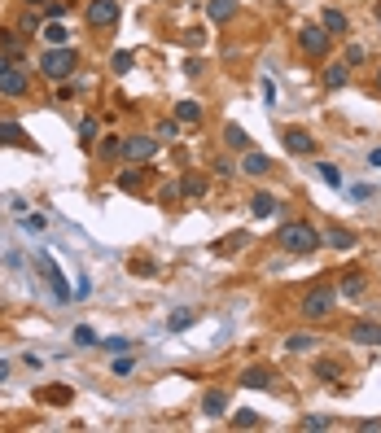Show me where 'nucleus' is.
Listing matches in <instances>:
<instances>
[{
    "label": "nucleus",
    "mask_w": 381,
    "mask_h": 433,
    "mask_svg": "<svg viewBox=\"0 0 381 433\" xmlns=\"http://www.w3.org/2000/svg\"><path fill=\"white\" fill-rule=\"evenodd\" d=\"M333 307H338V293H333L329 285H316L312 293L303 298L298 315H303V320H329V315H333Z\"/></svg>",
    "instance_id": "3"
},
{
    "label": "nucleus",
    "mask_w": 381,
    "mask_h": 433,
    "mask_svg": "<svg viewBox=\"0 0 381 433\" xmlns=\"http://www.w3.org/2000/svg\"><path fill=\"white\" fill-rule=\"evenodd\" d=\"M44 5H49V0H27V9H44Z\"/></svg>",
    "instance_id": "53"
},
{
    "label": "nucleus",
    "mask_w": 381,
    "mask_h": 433,
    "mask_svg": "<svg viewBox=\"0 0 381 433\" xmlns=\"http://www.w3.org/2000/svg\"><path fill=\"white\" fill-rule=\"evenodd\" d=\"M22 232H44V214H18Z\"/></svg>",
    "instance_id": "38"
},
{
    "label": "nucleus",
    "mask_w": 381,
    "mask_h": 433,
    "mask_svg": "<svg viewBox=\"0 0 381 433\" xmlns=\"http://www.w3.org/2000/svg\"><path fill=\"white\" fill-rule=\"evenodd\" d=\"M83 18H88V27H92V31L114 27V22H118V0H88Z\"/></svg>",
    "instance_id": "6"
},
{
    "label": "nucleus",
    "mask_w": 381,
    "mask_h": 433,
    "mask_svg": "<svg viewBox=\"0 0 381 433\" xmlns=\"http://www.w3.org/2000/svg\"><path fill=\"white\" fill-rule=\"evenodd\" d=\"M377 88H381V70H377Z\"/></svg>",
    "instance_id": "55"
},
{
    "label": "nucleus",
    "mask_w": 381,
    "mask_h": 433,
    "mask_svg": "<svg viewBox=\"0 0 381 433\" xmlns=\"http://www.w3.org/2000/svg\"><path fill=\"white\" fill-rule=\"evenodd\" d=\"M316 171H320V179H325L329 188H338V192H347V179H342V171L333 162H316Z\"/></svg>",
    "instance_id": "22"
},
{
    "label": "nucleus",
    "mask_w": 381,
    "mask_h": 433,
    "mask_svg": "<svg viewBox=\"0 0 381 433\" xmlns=\"http://www.w3.org/2000/svg\"><path fill=\"white\" fill-rule=\"evenodd\" d=\"M360 429H381V416H368V420H360Z\"/></svg>",
    "instance_id": "50"
},
{
    "label": "nucleus",
    "mask_w": 381,
    "mask_h": 433,
    "mask_svg": "<svg viewBox=\"0 0 381 433\" xmlns=\"http://www.w3.org/2000/svg\"><path fill=\"white\" fill-rule=\"evenodd\" d=\"M303 429H333V416H307Z\"/></svg>",
    "instance_id": "43"
},
{
    "label": "nucleus",
    "mask_w": 381,
    "mask_h": 433,
    "mask_svg": "<svg viewBox=\"0 0 381 433\" xmlns=\"http://www.w3.org/2000/svg\"><path fill=\"white\" fill-rule=\"evenodd\" d=\"M70 96H75V88H70V83H57V88H53V101H70Z\"/></svg>",
    "instance_id": "47"
},
{
    "label": "nucleus",
    "mask_w": 381,
    "mask_h": 433,
    "mask_svg": "<svg viewBox=\"0 0 381 433\" xmlns=\"http://www.w3.org/2000/svg\"><path fill=\"white\" fill-rule=\"evenodd\" d=\"M75 66H79V53H75L70 44H62V48H49V53L40 57V70H44V79H53V83L70 79V75H75Z\"/></svg>",
    "instance_id": "2"
},
{
    "label": "nucleus",
    "mask_w": 381,
    "mask_h": 433,
    "mask_svg": "<svg viewBox=\"0 0 381 433\" xmlns=\"http://www.w3.org/2000/svg\"><path fill=\"white\" fill-rule=\"evenodd\" d=\"M66 14H70V5H62V0H49V5H44V18L49 22H66Z\"/></svg>",
    "instance_id": "34"
},
{
    "label": "nucleus",
    "mask_w": 381,
    "mask_h": 433,
    "mask_svg": "<svg viewBox=\"0 0 381 433\" xmlns=\"http://www.w3.org/2000/svg\"><path fill=\"white\" fill-rule=\"evenodd\" d=\"M316 346H320L316 333H294V337H285V351H294V355H307V351H316Z\"/></svg>",
    "instance_id": "19"
},
{
    "label": "nucleus",
    "mask_w": 381,
    "mask_h": 433,
    "mask_svg": "<svg viewBox=\"0 0 381 433\" xmlns=\"http://www.w3.org/2000/svg\"><path fill=\"white\" fill-rule=\"evenodd\" d=\"M193 320H197L193 311H175V315L166 320V329H171V333H184V329H188V324H193Z\"/></svg>",
    "instance_id": "32"
},
{
    "label": "nucleus",
    "mask_w": 381,
    "mask_h": 433,
    "mask_svg": "<svg viewBox=\"0 0 381 433\" xmlns=\"http://www.w3.org/2000/svg\"><path fill=\"white\" fill-rule=\"evenodd\" d=\"M101 351L105 355H123V351H132V342H127V337H101Z\"/></svg>",
    "instance_id": "31"
},
{
    "label": "nucleus",
    "mask_w": 381,
    "mask_h": 433,
    "mask_svg": "<svg viewBox=\"0 0 381 433\" xmlns=\"http://www.w3.org/2000/svg\"><path fill=\"white\" fill-rule=\"evenodd\" d=\"M5 70H9V53H0V75H5Z\"/></svg>",
    "instance_id": "52"
},
{
    "label": "nucleus",
    "mask_w": 381,
    "mask_h": 433,
    "mask_svg": "<svg viewBox=\"0 0 381 433\" xmlns=\"http://www.w3.org/2000/svg\"><path fill=\"white\" fill-rule=\"evenodd\" d=\"M241 175H254V179L272 175V158H268V153H254V149H246V158H241Z\"/></svg>",
    "instance_id": "11"
},
{
    "label": "nucleus",
    "mask_w": 381,
    "mask_h": 433,
    "mask_svg": "<svg viewBox=\"0 0 381 433\" xmlns=\"http://www.w3.org/2000/svg\"><path fill=\"white\" fill-rule=\"evenodd\" d=\"M351 79V66H347V57H338V62H329L325 66V75H320V83H325V88L333 92V88H342V83Z\"/></svg>",
    "instance_id": "12"
},
{
    "label": "nucleus",
    "mask_w": 381,
    "mask_h": 433,
    "mask_svg": "<svg viewBox=\"0 0 381 433\" xmlns=\"http://www.w3.org/2000/svg\"><path fill=\"white\" fill-rule=\"evenodd\" d=\"M123 153V136H105L101 140V158H118Z\"/></svg>",
    "instance_id": "35"
},
{
    "label": "nucleus",
    "mask_w": 381,
    "mask_h": 433,
    "mask_svg": "<svg viewBox=\"0 0 381 433\" xmlns=\"http://www.w3.org/2000/svg\"><path fill=\"white\" fill-rule=\"evenodd\" d=\"M132 66H136V53H127V48H118V53L110 57V70H114V75H127Z\"/></svg>",
    "instance_id": "28"
},
{
    "label": "nucleus",
    "mask_w": 381,
    "mask_h": 433,
    "mask_svg": "<svg viewBox=\"0 0 381 433\" xmlns=\"http://www.w3.org/2000/svg\"><path fill=\"white\" fill-rule=\"evenodd\" d=\"M75 346H101V342H97V333H92L88 324H79V329H75Z\"/></svg>",
    "instance_id": "39"
},
{
    "label": "nucleus",
    "mask_w": 381,
    "mask_h": 433,
    "mask_svg": "<svg viewBox=\"0 0 381 433\" xmlns=\"http://www.w3.org/2000/svg\"><path fill=\"white\" fill-rule=\"evenodd\" d=\"M272 381H276V372H272V368H246V372H241V385H246V390H268Z\"/></svg>",
    "instance_id": "14"
},
{
    "label": "nucleus",
    "mask_w": 381,
    "mask_h": 433,
    "mask_svg": "<svg viewBox=\"0 0 381 433\" xmlns=\"http://www.w3.org/2000/svg\"><path fill=\"white\" fill-rule=\"evenodd\" d=\"M281 136H285V149L298 153V158H312V153H316V136L307 127H285Z\"/></svg>",
    "instance_id": "8"
},
{
    "label": "nucleus",
    "mask_w": 381,
    "mask_h": 433,
    "mask_svg": "<svg viewBox=\"0 0 381 433\" xmlns=\"http://www.w3.org/2000/svg\"><path fill=\"white\" fill-rule=\"evenodd\" d=\"M237 9H241V0H206L210 22H228V18H237Z\"/></svg>",
    "instance_id": "13"
},
{
    "label": "nucleus",
    "mask_w": 381,
    "mask_h": 433,
    "mask_svg": "<svg viewBox=\"0 0 381 433\" xmlns=\"http://www.w3.org/2000/svg\"><path fill=\"white\" fill-rule=\"evenodd\" d=\"M132 271H140V276H153V271H158V267H153V263H149V258H132Z\"/></svg>",
    "instance_id": "46"
},
{
    "label": "nucleus",
    "mask_w": 381,
    "mask_h": 433,
    "mask_svg": "<svg viewBox=\"0 0 381 433\" xmlns=\"http://www.w3.org/2000/svg\"><path fill=\"white\" fill-rule=\"evenodd\" d=\"M368 166H381V144H377V149H368Z\"/></svg>",
    "instance_id": "51"
},
{
    "label": "nucleus",
    "mask_w": 381,
    "mask_h": 433,
    "mask_svg": "<svg viewBox=\"0 0 381 433\" xmlns=\"http://www.w3.org/2000/svg\"><path fill=\"white\" fill-rule=\"evenodd\" d=\"M355 241L360 236H355L351 227H329L325 232V245H333V249H355Z\"/></svg>",
    "instance_id": "17"
},
{
    "label": "nucleus",
    "mask_w": 381,
    "mask_h": 433,
    "mask_svg": "<svg viewBox=\"0 0 381 433\" xmlns=\"http://www.w3.org/2000/svg\"><path fill=\"white\" fill-rule=\"evenodd\" d=\"M180 192H184L188 201H193V197H202V192H206V175H202V171H188V175L180 179Z\"/></svg>",
    "instance_id": "20"
},
{
    "label": "nucleus",
    "mask_w": 381,
    "mask_h": 433,
    "mask_svg": "<svg viewBox=\"0 0 381 433\" xmlns=\"http://www.w3.org/2000/svg\"><path fill=\"white\" fill-rule=\"evenodd\" d=\"M342 57H347V66H360L364 62V48L360 44H347V53H342Z\"/></svg>",
    "instance_id": "44"
},
{
    "label": "nucleus",
    "mask_w": 381,
    "mask_h": 433,
    "mask_svg": "<svg viewBox=\"0 0 381 433\" xmlns=\"http://www.w3.org/2000/svg\"><path fill=\"white\" fill-rule=\"evenodd\" d=\"M202 412H206V416H224V412H228V394H224V390H210L206 399H202Z\"/></svg>",
    "instance_id": "21"
},
{
    "label": "nucleus",
    "mask_w": 381,
    "mask_h": 433,
    "mask_svg": "<svg viewBox=\"0 0 381 433\" xmlns=\"http://www.w3.org/2000/svg\"><path fill=\"white\" fill-rule=\"evenodd\" d=\"M79 136H83V140H97V118H83V123H79Z\"/></svg>",
    "instance_id": "45"
},
{
    "label": "nucleus",
    "mask_w": 381,
    "mask_h": 433,
    "mask_svg": "<svg viewBox=\"0 0 381 433\" xmlns=\"http://www.w3.org/2000/svg\"><path fill=\"white\" fill-rule=\"evenodd\" d=\"M351 197H355V201H368V197H373V188H368V184H355Z\"/></svg>",
    "instance_id": "48"
},
{
    "label": "nucleus",
    "mask_w": 381,
    "mask_h": 433,
    "mask_svg": "<svg viewBox=\"0 0 381 433\" xmlns=\"http://www.w3.org/2000/svg\"><path fill=\"white\" fill-rule=\"evenodd\" d=\"M118 188H123V192H136V188H140V171H123V175H118Z\"/></svg>",
    "instance_id": "42"
},
{
    "label": "nucleus",
    "mask_w": 381,
    "mask_h": 433,
    "mask_svg": "<svg viewBox=\"0 0 381 433\" xmlns=\"http://www.w3.org/2000/svg\"><path fill=\"white\" fill-rule=\"evenodd\" d=\"M9 377V364H0V381H5Z\"/></svg>",
    "instance_id": "54"
},
{
    "label": "nucleus",
    "mask_w": 381,
    "mask_h": 433,
    "mask_svg": "<svg viewBox=\"0 0 381 433\" xmlns=\"http://www.w3.org/2000/svg\"><path fill=\"white\" fill-rule=\"evenodd\" d=\"M44 27H40V18H35V14H27V18H22L18 22V35H40Z\"/></svg>",
    "instance_id": "41"
},
{
    "label": "nucleus",
    "mask_w": 381,
    "mask_h": 433,
    "mask_svg": "<svg viewBox=\"0 0 381 433\" xmlns=\"http://www.w3.org/2000/svg\"><path fill=\"white\" fill-rule=\"evenodd\" d=\"M364 289H368V276H364V271H351V276H342L338 293H347V298H364Z\"/></svg>",
    "instance_id": "18"
},
{
    "label": "nucleus",
    "mask_w": 381,
    "mask_h": 433,
    "mask_svg": "<svg viewBox=\"0 0 381 433\" xmlns=\"http://www.w3.org/2000/svg\"><path fill=\"white\" fill-rule=\"evenodd\" d=\"M228 425H232V429H254V425H259V412L241 407V412H232V416H228Z\"/></svg>",
    "instance_id": "29"
},
{
    "label": "nucleus",
    "mask_w": 381,
    "mask_h": 433,
    "mask_svg": "<svg viewBox=\"0 0 381 433\" xmlns=\"http://www.w3.org/2000/svg\"><path fill=\"white\" fill-rule=\"evenodd\" d=\"M175 118H180V123H202V105L197 101H175Z\"/></svg>",
    "instance_id": "26"
},
{
    "label": "nucleus",
    "mask_w": 381,
    "mask_h": 433,
    "mask_svg": "<svg viewBox=\"0 0 381 433\" xmlns=\"http://www.w3.org/2000/svg\"><path fill=\"white\" fill-rule=\"evenodd\" d=\"M215 171H219V175H237V166H232L228 158H215Z\"/></svg>",
    "instance_id": "49"
},
{
    "label": "nucleus",
    "mask_w": 381,
    "mask_h": 433,
    "mask_svg": "<svg viewBox=\"0 0 381 433\" xmlns=\"http://www.w3.org/2000/svg\"><path fill=\"white\" fill-rule=\"evenodd\" d=\"M0 53L18 57V35H14V31H0Z\"/></svg>",
    "instance_id": "40"
},
{
    "label": "nucleus",
    "mask_w": 381,
    "mask_h": 433,
    "mask_svg": "<svg viewBox=\"0 0 381 433\" xmlns=\"http://www.w3.org/2000/svg\"><path fill=\"white\" fill-rule=\"evenodd\" d=\"M27 88H31V79H27L22 66H9L5 75H0V96H22Z\"/></svg>",
    "instance_id": "10"
},
{
    "label": "nucleus",
    "mask_w": 381,
    "mask_h": 433,
    "mask_svg": "<svg viewBox=\"0 0 381 433\" xmlns=\"http://www.w3.org/2000/svg\"><path fill=\"white\" fill-rule=\"evenodd\" d=\"M250 210H254L259 219H272V214H276V197H272V192H254V201H250Z\"/></svg>",
    "instance_id": "25"
},
{
    "label": "nucleus",
    "mask_w": 381,
    "mask_h": 433,
    "mask_svg": "<svg viewBox=\"0 0 381 433\" xmlns=\"http://www.w3.org/2000/svg\"><path fill=\"white\" fill-rule=\"evenodd\" d=\"M241 245H250V232H232V236L219 245V254H232V249H241Z\"/></svg>",
    "instance_id": "37"
},
{
    "label": "nucleus",
    "mask_w": 381,
    "mask_h": 433,
    "mask_svg": "<svg viewBox=\"0 0 381 433\" xmlns=\"http://www.w3.org/2000/svg\"><path fill=\"white\" fill-rule=\"evenodd\" d=\"M224 144L237 149V153H246V149H250V131H246L241 123H228V127H224Z\"/></svg>",
    "instance_id": "16"
},
{
    "label": "nucleus",
    "mask_w": 381,
    "mask_h": 433,
    "mask_svg": "<svg viewBox=\"0 0 381 433\" xmlns=\"http://www.w3.org/2000/svg\"><path fill=\"white\" fill-rule=\"evenodd\" d=\"M35 263H40V271H44V280H49V289H53V302H70V298H75V289H70L66 285V276H62V267H57V263L49 258V254H44V249H40V254H35Z\"/></svg>",
    "instance_id": "4"
},
{
    "label": "nucleus",
    "mask_w": 381,
    "mask_h": 433,
    "mask_svg": "<svg viewBox=\"0 0 381 433\" xmlns=\"http://www.w3.org/2000/svg\"><path fill=\"white\" fill-rule=\"evenodd\" d=\"M0 144H22L27 149V131H22V123H0Z\"/></svg>",
    "instance_id": "24"
},
{
    "label": "nucleus",
    "mask_w": 381,
    "mask_h": 433,
    "mask_svg": "<svg viewBox=\"0 0 381 433\" xmlns=\"http://www.w3.org/2000/svg\"><path fill=\"white\" fill-rule=\"evenodd\" d=\"M44 40H49L53 48H62V44H70V31H66V22H44Z\"/></svg>",
    "instance_id": "23"
},
{
    "label": "nucleus",
    "mask_w": 381,
    "mask_h": 433,
    "mask_svg": "<svg viewBox=\"0 0 381 433\" xmlns=\"http://www.w3.org/2000/svg\"><path fill=\"white\" fill-rule=\"evenodd\" d=\"M298 48L307 57H325L329 53V31L320 27V22H307V27L298 31Z\"/></svg>",
    "instance_id": "5"
},
{
    "label": "nucleus",
    "mask_w": 381,
    "mask_h": 433,
    "mask_svg": "<svg viewBox=\"0 0 381 433\" xmlns=\"http://www.w3.org/2000/svg\"><path fill=\"white\" fill-rule=\"evenodd\" d=\"M132 372H136V359L132 355H127V351L114 355V377H132Z\"/></svg>",
    "instance_id": "33"
},
{
    "label": "nucleus",
    "mask_w": 381,
    "mask_h": 433,
    "mask_svg": "<svg viewBox=\"0 0 381 433\" xmlns=\"http://www.w3.org/2000/svg\"><path fill=\"white\" fill-rule=\"evenodd\" d=\"M158 153V136H123V158L127 162H149Z\"/></svg>",
    "instance_id": "7"
},
{
    "label": "nucleus",
    "mask_w": 381,
    "mask_h": 433,
    "mask_svg": "<svg viewBox=\"0 0 381 433\" xmlns=\"http://www.w3.org/2000/svg\"><path fill=\"white\" fill-rule=\"evenodd\" d=\"M276 245L285 254H316V249L325 245V232H320L316 223H307V219H290V223L276 227Z\"/></svg>",
    "instance_id": "1"
},
{
    "label": "nucleus",
    "mask_w": 381,
    "mask_h": 433,
    "mask_svg": "<svg viewBox=\"0 0 381 433\" xmlns=\"http://www.w3.org/2000/svg\"><path fill=\"white\" fill-rule=\"evenodd\" d=\"M316 377H320V381H338V377H342V368L333 364V359H316Z\"/></svg>",
    "instance_id": "30"
},
{
    "label": "nucleus",
    "mask_w": 381,
    "mask_h": 433,
    "mask_svg": "<svg viewBox=\"0 0 381 433\" xmlns=\"http://www.w3.org/2000/svg\"><path fill=\"white\" fill-rule=\"evenodd\" d=\"M153 136H158L162 144H166V140H180V118H162V123L153 127Z\"/></svg>",
    "instance_id": "27"
},
{
    "label": "nucleus",
    "mask_w": 381,
    "mask_h": 433,
    "mask_svg": "<svg viewBox=\"0 0 381 433\" xmlns=\"http://www.w3.org/2000/svg\"><path fill=\"white\" fill-rule=\"evenodd\" d=\"M347 342H351V346H381V324H373V320H355L351 329H347Z\"/></svg>",
    "instance_id": "9"
},
{
    "label": "nucleus",
    "mask_w": 381,
    "mask_h": 433,
    "mask_svg": "<svg viewBox=\"0 0 381 433\" xmlns=\"http://www.w3.org/2000/svg\"><path fill=\"white\" fill-rule=\"evenodd\" d=\"M40 399L44 403H70V390L66 385H53V390H40Z\"/></svg>",
    "instance_id": "36"
},
{
    "label": "nucleus",
    "mask_w": 381,
    "mask_h": 433,
    "mask_svg": "<svg viewBox=\"0 0 381 433\" xmlns=\"http://www.w3.org/2000/svg\"><path fill=\"white\" fill-rule=\"evenodd\" d=\"M320 27H325L329 35H347L351 31V18L342 14V9H325V14H320Z\"/></svg>",
    "instance_id": "15"
}]
</instances>
